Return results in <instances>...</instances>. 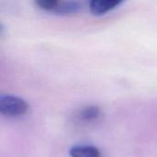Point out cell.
I'll return each mask as SVG.
<instances>
[{
	"label": "cell",
	"mask_w": 157,
	"mask_h": 157,
	"mask_svg": "<svg viewBox=\"0 0 157 157\" xmlns=\"http://www.w3.org/2000/svg\"><path fill=\"white\" fill-rule=\"evenodd\" d=\"M29 111L28 103L21 98L10 95L0 97V112L9 118H18L24 116Z\"/></svg>",
	"instance_id": "1"
},
{
	"label": "cell",
	"mask_w": 157,
	"mask_h": 157,
	"mask_svg": "<svg viewBox=\"0 0 157 157\" xmlns=\"http://www.w3.org/2000/svg\"><path fill=\"white\" fill-rule=\"evenodd\" d=\"M35 4L40 9L56 14L76 13L80 6L76 1L67 0H34Z\"/></svg>",
	"instance_id": "2"
},
{
	"label": "cell",
	"mask_w": 157,
	"mask_h": 157,
	"mask_svg": "<svg viewBox=\"0 0 157 157\" xmlns=\"http://www.w3.org/2000/svg\"><path fill=\"white\" fill-rule=\"evenodd\" d=\"M124 0H88V6L92 14L105 15L119 6Z\"/></svg>",
	"instance_id": "3"
},
{
	"label": "cell",
	"mask_w": 157,
	"mask_h": 157,
	"mask_svg": "<svg viewBox=\"0 0 157 157\" xmlns=\"http://www.w3.org/2000/svg\"><path fill=\"white\" fill-rule=\"evenodd\" d=\"M71 157H102L100 151L92 145H75L69 151Z\"/></svg>",
	"instance_id": "4"
},
{
	"label": "cell",
	"mask_w": 157,
	"mask_h": 157,
	"mask_svg": "<svg viewBox=\"0 0 157 157\" xmlns=\"http://www.w3.org/2000/svg\"><path fill=\"white\" fill-rule=\"evenodd\" d=\"M101 116V109L98 106H87L80 110L78 118L85 121H97Z\"/></svg>",
	"instance_id": "5"
}]
</instances>
